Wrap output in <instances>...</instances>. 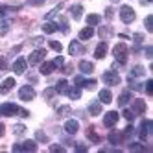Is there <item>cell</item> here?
Listing matches in <instances>:
<instances>
[{"instance_id":"31","label":"cell","mask_w":153,"mask_h":153,"mask_svg":"<svg viewBox=\"0 0 153 153\" xmlns=\"http://www.w3.org/2000/svg\"><path fill=\"white\" fill-rule=\"evenodd\" d=\"M57 28L59 30H63V33H68V22H67V20H65V19H59V24H57Z\"/></svg>"},{"instance_id":"11","label":"cell","mask_w":153,"mask_h":153,"mask_svg":"<svg viewBox=\"0 0 153 153\" xmlns=\"http://www.w3.org/2000/svg\"><path fill=\"white\" fill-rule=\"evenodd\" d=\"M13 87H15V79H13V78H6L2 83H0V92H2V94H6V92H9V91H11Z\"/></svg>"},{"instance_id":"22","label":"cell","mask_w":153,"mask_h":153,"mask_svg":"<svg viewBox=\"0 0 153 153\" xmlns=\"http://www.w3.org/2000/svg\"><path fill=\"white\" fill-rule=\"evenodd\" d=\"M89 113L92 114V116H98L102 113V105H100V102H91L89 103Z\"/></svg>"},{"instance_id":"30","label":"cell","mask_w":153,"mask_h":153,"mask_svg":"<svg viewBox=\"0 0 153 153\" xmlns=\"http://www.w3.org/2000/svg\"><path fill=\"white\" fill-rule=\"evenodd\" d=\"M61 7H63V4H57V6H56V7H53V9H52V11H50V13L46 15V20H52L53 17H56V15H57V13L61 11Z\"/></svg>"},{"instance_id":"44","label":"cell","mask_w":153,"mask_h":153,"mask_svg":"<svg viewBox=\"0 0 153 153\" xmlns=\"http://www.w3.org/2000/svg\"><path fill=\"white\" fill-rule=\"evenodd\" d=\"M68 113H70V107H67V105L59 107V114H68Z\"/></svg>"},{"instance_id":"27","label":"cell","mask_w":153,"mask_h":153,"mask_svg":"<svg viewBox=\"0 0 153 153\" xmlns=\"http://www.w3.org/2000/svg\"><path fill=\"white\" fill-rule=\"evenodd\" d=\"M100 20H102V17H100V15L91 13L89 17H87V24H89V26H98V24H100Z\"/></svg>"},{"instance_id":"39","label":"cell","mask_w":153,"mask_h":153,"mask_svg":"<svg viewBox=\"0 0 153 153\" xmlns=\"http://www.w3.org/2000/svg\"><path fill=\"white\" fill-rule=\"evenodd\" d=\"M146 92H148V94H153V81H151V79L146 81Z\"/></svg>"},{"instance_id":"12","label":"cell","mask_w":153,"mask_h":153,"mask_svg":"<svg viewBox=\"0 0 153 153\" xmlns=\"http://www.w3.org/2000/svg\"><path fill=\"white\" fill-rule=\"evenodd\" d=\"M133 113L135 114H144L146 113V102L144 100H135L133 102Z\"/></svg>"},{"instance_id":"50","label":"cell","mask_w":153,"mask_h":153,"mask_svg":"<svg viewBox=\"0 0 153 153\" xmlns=\"http://www.w3.org/2000/svg\"><path fill=\"white\" fill-rule=\"evenodd\" d=\"M7 11H9V7H0V17H4Z\"/></svg>"},{"instance_id":"47","label":"cell","mask_w":153,"mask_h":153,"mask_svg":"<svg viewBox=\"0 0 153 153\" xmlns=\"http://www.w3.org/2000/svg\"><path fill=\"white\" fill-rule=\"evenodd\" d=\"M28 2L31 6H42V4H45V0H28Z\"/></svg>"},{"instance_id":"54","label":"cell","mask_w":153,"mask_h":153,"mask_svg":"<svg viewBox=\"0 0 153 153\" xmlns=\"http://www.w3.org/2000/svg\"><path fill=\"white\" fill-rule=\"evenodd\" d=\"M76 149H78V151H85L87 148H85V146H76Z\"/></svg>"},{"instance_id":"16","label":"cell","mask_w":153,"mask_h":153,"mask_svg":"<svg viewBox=\"0 0 153 153\" xmlns=\"http://www.w3.org/2000/svg\"><path fill=\"white\" fill-rule=\"evenodd\" d=\"M53 70H56V65H53V61H46V63L41 65V74H42V76H48V74H52Z\"/></svg>"},{"instance_id":"5","label":"cell","mask_w":153,"mask_h":153,"mask_svg":"<svg viewBox=\"0 0 153 153\" xmlns=\"http://www.w3.org/2000/svg\"><path fill=\"white\" fill-rule=\"evenodd\" d=\"M19 113H20V107L15 103H2L0 105V114H4V116H15Z\"/></svg>"},{"instance_id":"9","label":"cell","mask_w":153,"mask_h":153,"mask_svg":"<svg viewBox=\"0 0 153 153\" xmlns=\"http://www.w3.org/2000/svg\"><path fill=\"white\" fill-rule=\"evenodd\" d=\"M118 122V113L116 111H109L105 116H103V126L105 127H114Z\"/></svg>"},{"instance_id":"33","label":"cell","mask_w":153,"mask_h":153,"mask_svg":"<svg viewBox=\"0 0 153 153\" xmlns=\"http://www.w3.org/2000/svg\"><path fill=\"white\" fill-rule=\"evenodd\" d=\"M144 26H146V30H148V31H153V17H151V15H149V17H146Z\"/></svg>"},{"instance_id":"14","label":"cell","mask_w":153,"mask_h":153,"mask_svg":"<svg viewBox=\"0 0 153 153\" xmlns=\"http://www.w3.org/2000/svg\"><path fill=\"white\" fill-rule=\"evenodd\" d=\"M83 52V46L79 45V41H72L70 45H68V53L70 56H78V53Z\"/></svg>"},{"instance_id":"28","label":"cell","mask_w":153,"mask_h":153,"mask_svg":"<svg viewBox=\"0 0 153 153\" xmlns=\"http://www.w3.org/2000/svg\"><path fill=\"white\" fill-rule=\"evenodd\" d=\"M144 74H146L144 67L137 65V67H133V70H131V78H140V76H144Z\"/></svg>"},{"instance_id":"7","label":"cell","mask_w":153,"mask_h":153,"mask_svg":"<svg viewBox=\"0 0 153 153\" xmlns=\"http://www.w3.org/2000/svg\"><path fill=\"white\" fill-rule=\"evenodd\" d=\"M151 131H153V122H151V120H144V122L140 124V131H138L140 140H146Z\"/></svg>"},{"instance_id":"20","label":"cell","mask_w":153,"mask_h":153,"mask_svg":"<svg viewBox=\"0 0 153 153\" xmlns=\"http://www.w3.org/2000/svg\"><path fill=\"white\" fill-rule=\"evenodd\" d=\"M67 94H68L70 100H79V98H81V87H78V85L72 87V89L67 91Z\"/></svg>"},{"instance_id":"42","label":"cell","mask_w":153,"mask_h":153,"mask_svg":"<svg viewBox=\"0 0 153 153\" xmlns=\"http://www.w3.org/2000/svg\"><path fill=\"white\" fill-rule=\"evenodd\" d=\"M133 39H135L137 45H140V42L144 41V35H142V33H135V35H133Z\"/></svg>"},{"instance_id":"3","label":"cell","mask_w":153,"mask_h":153,"mask_svg":"<svg viewBox=\"0 0 153 153\" xmlns=\"http://www.w3.org/2000/svg\"><path fill=\"white\" fill-rule=\"evenodd\" d=\"M19 98L22 102H31L35 98V91H33V87H30V85H24V87H20L19 89Z\"/></svg>"},{"instance_id":"34","label":"cell","mask_w":153,"mask_h":153,"mask_svg":"<svg viewBox=\"0 0 153 153\" xmlns=\"http://www.w3.org/2000/svg\"><path fill=\"white\" fill-rule=\"evenodd\" d=\"M129 149L131 151H144L146 148L142 146V144H138V142H133V144H129Z\"/></svg>"},{"instance_id":"49","label":"cell","mask_w":153,"mask_h":153,"mask_svg":"<svg viewBox=\"0 0 153 153\" xmlns=\"http://www.w3.org/2000/svg\"><path fill=\"white\" fill-rule=\"evenodd\" d=\"M107 33H109V28H100V35L102 37H107Z\"/></svg>"},{"instance_id":"51","label":"cell","mask_w":153,"mask_h":153,"mask_svg":"<svg viewBox=\"0 0 153 153\" xmlns=\"http://www.w3.org/2000/svg\"><path fill=\"white\" fill-rule=\"evenodd\" d=\"M4 68H6V59L0 57V70H4Z\"/></svg>"},{"instance_id":"41","label":"cell","mask_w":153,"mask_h":153,"mask_svg":"<svg viewBox=\"0 0 153 153\" xmlns=\"http://www.w3.org/2000/svg\"><path fill=\"white\" fill-rule=\"evenodd\" d=\"M53 65H56V67H63V65H65V59L59 56V57H56V59H53Z\"/></svg>"},{"instance_id":"48","label":"cell","mask_w":153,"mask_h":153,"mask_svg":"<svg viewBox=\"0 0 153 153\" xmlns=\"http://www.w3.org/2000/svg\"><path fill=\"white\" fill-rule=\"evenodd\" d=\"M146 57H148V59H151V57H153V48H151V46H149V48H146Z\"/></svg>"},{"instance_id":"19","label":"cell","mask_w":153,"mask_h":153,"mask_svg":"<svg viewBox=\"0 0 153 153\" xmlns=\"http://www.w3.org/2000/svg\"><path fill=\"white\" fill-rule=\"evenodd\" d=\"M100 103H111V100H113V94H111V91L109 89H103V91H100Z\"/></svg>"},{"instance_id":"55","label":"cell","mask_w":153,"mask_h":153,"mask_svg":"<svg viewBox=\"0 0 153 153\" xmlns=\"http://www.w3.org/2000/svg\"><path fill=\"white\" fill-rule=\"evenodd\" d=\"M2 135H4V126L0 124V137H2Z\"/></svg>"},{"instance_id":"13","label":"cell","mask_w":153,"mask_h":153,"mask_svg":"<svg viewBox=\"0 0 153 153\" xmlns=\"http://www.w3.org/2000/svg\"><path fill=\"white\" fill-rule=\"evenodd\" d=\"M107 56V45L105 42H100V45L96 46V50H94V57L96 59H103Z\"/></svg>"},{"instance_id":"15","label":"cell","mask_w":153,"mask_h":153,"mask_svg":"<svg viewBox=\"0 0 153 153\" xmlns=\"http://www.w3.org/2000/svg\"><path fill=\"white\" fill-rule=\"evenodd\" d=\"M107 138H109V142H111V144H114V146H116V144H120V142L124 140V135L120 133V131H111Z\"/></svg>"},{"instance_id":"40","label":"cell","mask_w":153,"mask_h":153,"mask_svg":"<svg viewBox=\"0 0 153 153\" xmlns=\"http://www.w3.org/2000/svg\"><path fill=\"white\" fill-rule=\"evenodd\" d=\"M83 81H85L83 76H76V78H74V83L78 85V87H83Z\"/></svg>"},{"instance_id":"45","label":"cell","mask_w":153,"mask_h":153,"mask_svg":"<svg viewBox=\"0 0 153 153\" xmlns=\"http://www.w3.org/2000/svg\"><path fill=\"white\" fill-rule=\"evenodd\" d=\"M13 131H15V133H24L26 127H24V126H15V127H13Z\"/></svg>"},{"instance_id":"53","label":"cell","mask_w":153,"mask_h":153,"mask_svg":"<svg viewBox=\"0 0 153 153\" xmlns=\"http://www.w3.org/2000/svg\"><path fill=\"white\" fill-rule=\"evenodd\" d=\"M33 42H35V45H41V42H42V37H37V39H33Z\"/></svg>"},{"instance_id":"25","label":"cell","mask_w":153,"mask_h":153,"mask_svg":"<svg viewBox=\"0 0 153 153\" xmlns=\"http://www.w3.org/2000/svg\"><path fill=\"white\" fill-rule=\"evenodd\" d=\"M22 146V151H37V142L35 140H26L24 144H20Z\"/></svg>"},{"instance_id":"18","label":"cell","mask_w":153,"mask_h":153,"mask_svg":"<svg viewBox=\"0 0 153 153\" xmlns=\"http://www.w3.org/2000/svg\"><path fill=\"white\" fill-rule=\"evenodd\" d=\"M79 70L83 74H92L94 72V65L91 61H79Z\"/></svg>"},{"instance_id":"21","label":"cell","mask_w":153,"mask_h":153,"mask_svg":"<svg viewBox=\"0 0 153 153\" xmlns=\"http://www.w3.org/2000/svg\"><path fill=\"white\" fill-rule=\"evenodd\" d=\"M67 91H68V83H67V79H59L57 85H56V92H57V94H67Z\"/></svg>"},{"instance_id":"36","label":"cell","mask_w":153,"mask_h":153,"mask_svg":"<svg viewBox=\"0 0 153 153\" xmlns=\"http://www.w3.org/2000/svg\"><path fill=\"white\" fill-rule=\"evenodd\" d=\"M50 48H52V50H56V52H61V50H63L61 42H57V41H50Z\"/></svg>"},{"instance_id":"46","label":"cell","mask_w":153,"mask_h":153,"mask_svg":"<svg viewBox=\"0 0 153 153\" xmlns=\"http://www.w3.org/2000/svg\"><path fill=\"white\" fill-rule=\"evenodd\" d=\"M53 94H56V89H46V91H45V96H46V98H52Z\"/></svg>"},{"instance_id":"10","label":"cell","mask_w":153,"mask_h":153,"mask_svg":"<svg viewBox=\"0 0 153 153\" xmlns=\"http://www.w3.org/2000/svg\"><path fill=\"white\" fill-rule=\"evenodd\" d=\"M65 131H67L68 135H76L79 131V122L78 120H67V122H65Z\"/></svg>"},{"instance_id":"1","label":"cell","mask_w":153,"mask_h":153,"mask_svg":"<svg viewBox=\"0 0 153 153\" xmlns=\"http://www.w3.org/2000/svg\"><path fill=\"white\" fill-rule=\"evenodd\" d=\"M113 56H114V59L120 63V65H126V61H127V46L126 45H116L114 48H113Z\"/></svg>"},{"instance_id":"35","label":"cell","mask_w":153,"mask_h":153,"mask_svg":"<svg viewBox=\"0 0 153 153\" xmlns=\"http://www.w3.org/2000/svg\"><path fill=\"white\" fill-rule=\"evenodd\" d=\"M7 30H9V24L6 22V20H0V35L7 33Z\"/></svg>"},{"instance_id":"4","label":"cell","mask_w":153,"mask_h":153,"mask_svg":"<svg viewBox=\"0 0 153 153\" xmlns=\"http://www.w3.org/2000/svg\"><path fill=\"white\" fill-rule=\"evenodd\" d=\"M102 79H103V83H105V85L114 87V85H118V83H120V76H118L114 70H107V72H103Z\"/></svg>"},{"instance_id":"23","label":"cell","mask_w":153,"mask_h":153,"mask_svg":"<svg viewBox=\"0 0 153 153\" xmlns=\"http://www.w3.org/2000/svg\"><path fill=\"white\" fill-rule=\"evenodd\" d=\"M57 30H59V28H57V24H56V22H50V20L42 24V31H45V33H56Z\"/></svg>"},{"instance_id":"29","label":"cell","mask_w":153,"mask_h":153,"mask_svg":"<svg viewBox=\"0 0 153 153\" xmlns=\"http://www.w3.org/2000/svg\"><path fill=\"white\" fill-rule=\"evenodd\" d=\"M87 137H89V140H91V142H94V144H98V142L102 140L100 137H98V133H96V131H94L92 127H89V131H87Z\"/></svg>"},{"instance_id":"38","label":"cell","mask_w":153,"mask_h":153,"mask_svg":"<svg viewBox=\"0 0 153 153\" xmlns=\"http://www.w3.org/2000/svg\"><path fill=\"white\" fill-rule=\"evenodd\" d=\"M35 137H37V140H39V142H46V140H48V138H46V135L42 133V131H37Z\"/></svg>"},{"instance_id":"24","label":"cell","mask_w":153,"mask_h":153,"mask_svg":"<svg viewBox=\"0 0 153 153\" xmlns=\"http://www.w3.org/2000/svg\"><path fill=\"white\" fill-rule=\"evenodd\" d=\"M70 15H72L74 19H79V17L83 15V6H79V4H74V6L70 7Z\"/></svg>"},{"instance_id":"37","label":"cell","mask_w":153,"mask_h":153,"mask_svg":"<svg viewBox=\"0 0 153 153\" xmlns=\"http://www.w3.org/2000/svg\"><path fill=\"white\" fill-rule=\"evenodd\" d=\"M83 87H85V89H94V87H96V79H85Z\"/></svg>"},{"instance_id":"43","label":"cell","mask_w":153,"mask_h":153,"mask_svg":"<svg viewBox=\"0 0 153 153\" xmlns=\"http://www.w3.org/2000/svg\"><path fill=\"white\" fill-rule=\"evenodd\" d=\"M50 151H61V153H63L65 149H63V146H59V144H53V146H50Z\"/></svg>"},{"instance_id":"2","label":"cell","mask_w":153,"mask_h":153,"mask_svg":"<svg viewBox=\"0 0 153 153\" xmlns=\"http://www.w3.org/2000/svg\"><path fill=\"white\" fill-rule=\"evenodd\" d=\"M135 9L133 7H129V6H122L120 7V19H122V22L124 24H131L135 20Z\"/></svg>"},{"instance_id":"17","label":"cell","mask_w":153,"mask_h":153,"mask_svg":"<svg viewBox=\"0 0 153 153\" xmlns=\"http://www.w3.org/2000/svg\"><path fill=\"white\" fill-rule=\"evenodd\" d=\"M92 35H94V28H92V26H87V28H83V30L79 31V39H81V41H89Z\"/></svg>"},{"instance_id":"6","label":"cell","mask_w":153,"mask_h":153,"mask_svg":"<svg viewBox=\"0 0 153 153\" xmlns=\"http://www.w3.org/2000/svg\"><path fill=\"white\" fill-rule=\"evenodd\" d=\"M46 57V50H42V48H39V50H33L30 53V57H28V63L30 65H39L42 59Z\"/></svg>"},{"instance_id":"52","label":"cell","mask_w":153,"mask_h":153,"mask_svg":"<svg viewBox=\"0 0 153 153\" xmlns=\"http://www.w3.org/2000/svg\"><path fill=\"white\" fill-rule=\"evenodd\" d=\"M13 151H22V146H20V144H15V146H13Z\"/></svg>"},{"instance_id":"32","label":"cell","mask_w":153,"mask_h":153,"mask_svg":"<svg viewBox=\"0 0 153 153\" xmlns=\"http://www.w3.org/2000/svg\"><path fill=\"white\" fill-rule=\"evenodd\" d=\"M124 118L127 120V122H133V120H135V113L129 111V109H124Z\"/></svg>"},{"instance_id":"26","label":"cell","mask_w":153,"mask_h":153,"mask_svg":"<svg viewBox=\"0 0 153 153\" xmlns=\"http://www.w3.org/2000/svg\"><path fill=\"white\" fill-rule=\"evenodd\" d=\"M131 102V92L129 91H126V92H122V94H120V98H118V105H127Z\"/></svg>"},{"instance_id":"8","label":"cell","mask_w":153,"mask_h":153,"mask_svg":"<svg viewBox=\"0 0 153 153\" xmlns=\"http://www.w3.org/2000/svg\"><path fill=\"white\" fill-rule=\"evenodd\" d=\"M26 67H28V61H26L24 57H17L15 63H13V72L20 76V74L26 72Z\"/></svg>"}]
</instances>
